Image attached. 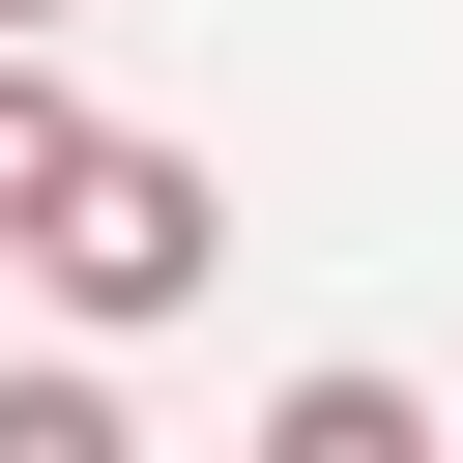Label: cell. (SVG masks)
<instances>
[{"label":"cell","instance_id":"6da1fadb","mask_svg":"<svg viewBox=\"0 0 463 463\" xmlns=\"http://www.w3.org/2000/svg\"><path fill=\"white\" fill-rule=\"evenodd\" d=\"M203 260H232V174H203V145H116V116H87V174L29 203V289H58V318H174Z\"/></svg>","mask_w":463,"mask_h":463},{"label":"cell","instance_id":"3957f363","mask_svg":"<svg viewBox=\"0 0 463 463\" xmlns=\"http://www.w3.org/2000/svg\"><path fill=\"white\" fill-rule=\"evenodd\" d=\"M58 174H87V116H58V87H29V29H0V260H29V203H58Z\"/></svg>","mask_w":463,"mask_h":463},{"label":"cell","instance_id":"277c9868","mask_svg":"<svg viewBox=\"0 0 463 463\" xmlns=\"http://www.w3.org/2000/svg\"><path fill=\"white\" fill-rule=\"evenodd\" d=\"M0 29H58V0H0Z\"/></svg>","mask_w":463,"mask_h":463},{"label":"cell","instance_id":"7a4b0ae2","mask_svg":"<svg viewBox=\"0 0 463 463\" xmlns=\"http://www.w3.org/2000/svg\"><path fill=\"white\" fill-rule=\"evenodd\" d=\"M260 463H434V405H405V376H289V405H260Z\"/></svg>","mask_w":463,"mask_h":463}]
</instances>
